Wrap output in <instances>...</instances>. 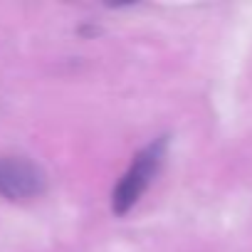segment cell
Masks as SVG:
<instances>
[{"label": "cell", "mask_w": 252, "mask_h": 252, "mask_svg": "<svg viewBox=\"0 0 252 252\" xmlns=\"http://www.w3.org/2000/svg\"><path fill=\"white\" fill-rule=\"evenodd\" d=\"M47 190L45 171L18 156H0V195L8 200H32Z\"/></svg>", "instance_id": "obj_2"}, {"label": "cell", "mask_w": 252, "mask_h": 252, "mask_svg": "<svg viewBox=\"0 0 252 252\" xmlns=\"http://www.w3.org/2000/svg\"><path fill=\"white\" fill-rule=\"evenodd\" d=\"M166 146H168V136H158L156 141H151L146 149H141L129 171L124 173V178L116 183L114 193H111V210L116 215H126L146 193V188L151 186V181L156 178L163 156H166Z\"/></svg>", "instance_id": "obj_1"}]
</instances>
